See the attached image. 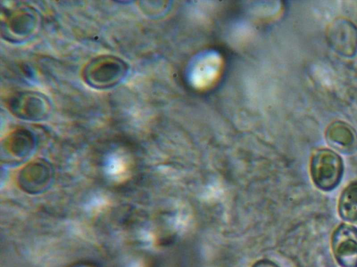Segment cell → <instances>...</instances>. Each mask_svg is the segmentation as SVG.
<instances>
[{
    "mask_svg": "<svg viewBox=\"0 0 357 267\" xmlns=\"http://www.w3.org/2000/svg\"><path fill=\"white\" fill-rule=\"evenodd\" d=\"M252 267H278L275 264L271 261L260 260L257 261Z\"/></svg>",
    "mask_w": 357,
    "mask_h": 267,
    "instance_id": "52a82bcc",
    "label": "cell"
},
{
    "mask_svg": "<svg viewBox=\"0 0 357 267\" xmlns=\"http://www.w3.org/2000/svg\"><path fill=\"white\" fill-rule=\"evenodd\" d=\"M330 47L341 56L351 58L357 52V27L344 17L333 19L326 31Z\"/></svg>",
    "mask_w": 357,
    "mask_h": 267,
    "instance_id": "7a4b0ae2",
    "label": "cell"
},
{
    "mask_svg": "<svg viewBox=\"0 0 357 267\" xmlns=\"http://www.w3.org/2000/svg\"><path fill=\"white\" fill-rule=\"evenodd\" d=\"M310 171L317 188L324 191H332L342 179L344 172L342 159L333 150L317 149L311 158Z\"/></svg>",
    "mask_w": 357,
    "mask_h": 267,
    "instance_id": "6da1fadb",
    "label": "cell"
},
{
    "mask_svg": "<svg viewBox=\"0 0 357 267\" xmlns=\"http://www.w3.org/2000/svg\"><path fill=\"white\" fill-rule=\"evenodd\" d=\"M337 209L343 220L357 223V180L349 183L342 191Z\"/></svg>",
    "mask_w": 357,
    "mask_h": 267,
    "instance_id": "8992f818",
    "label": "cell"
},
{
    "mask_svg": "<svg viewBox=\"0 0 357 267\" xmlns=\"http://www.w3.org/2000/svg\"><path fill=\"white\" fill-rule=\"evenodd\" d=\"M221 67V60L218 56L208 55L202 58L195 66L194 83L198 87L211 84L218 77Z\"/></svg>",
    "mask_w": 357,
    "mask_h": 267,
    "instance_id": "5b68a950",
    "label": "cell"
},
{
    "mask_svg": "<svg viewBox=\"0 0 357 267\" xmlns=\"http://www.w3.org/2000/svg\"><path fill=\"white\" fill-rule=\"evenodd\" d=\"M331 248L340 266L357 267V228L349 224H340L332 234Z\"/></svg>",
    "mask_w": 357,
    "mask_h": 267,
    "instance_id": "3957f363",
    "label": "cell"
},
{
    "mask_svg": "<svg viewBox=\"0 0 357 267\" xmlns=\"http://www.w3.org/2000/svg\"><path fill=\"white\" fill-rule=\"evenodd\" d=\"M327 143L334 149L344 154H352L357 151V132L348 123L337 120L326 129Z\"/></svg>",
    "mask_w": 357,
    "mask_h": 267,
    "instance_id": "277c9868",
    "label": "cell"
}]
</instances>
